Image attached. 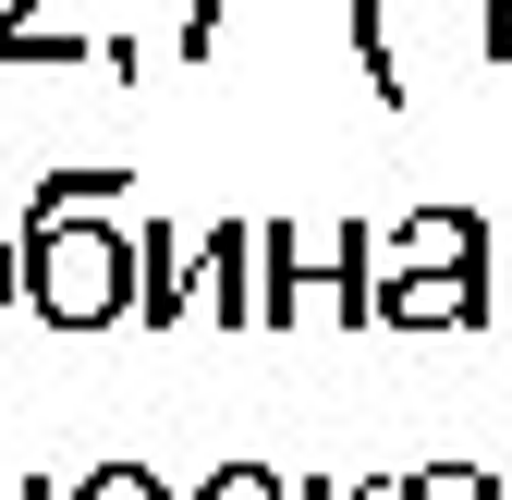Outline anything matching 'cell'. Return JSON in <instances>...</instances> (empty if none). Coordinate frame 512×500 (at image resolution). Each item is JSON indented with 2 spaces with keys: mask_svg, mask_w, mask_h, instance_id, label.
<instances>
[{
  "mask_svg": "<svg viewBox=\"0 0 512 500\" xmlns=\"http://www.w3.org/2000/svg\"><path fill=\"white\" fill-rule=\"evenodd\" d=\"M403 500H512V488H500L488 464H415V476H403Z\"/></svg>",
  "mask_w": 512,
  "mask_h": 500,
  "instance_id": "8",
  "label": "cell"
},
{
  "mask_svg": "<svg viewBox=\"0 0 512 500\" xmlns=\"http://www.w3.org/2000/svg\"><path fill=\"white\" fill-rule=\"evenodd\" d=\"M196 257H208V293H196L208 318L220 330H269V232H256V220H220Z\"/></svg>",
  "mask_w": 512,
  "mask_h": 500,
  "instance_id": "4",
  "label": "cell"
},
{
  "mask_svg": "<svg viewBox=\"0 0 512 500\" xmlns=\"http://www.w3.org/2000/svg\"><path fill=\"white\" fill-rule=\"evenodd\" d=\"M378 318L391 330H476L488 318V220L476 208H415L378 232Z\"/></svg>",
  "mask_w": 512,
  "mask_h": 500,
  "instance_id": "2",
  "label": "cell"
},
{
  "mask_svg": "<svg viewBox=\"0 0 512 500\" xmlns=\"http://www.w3.org/2000/svg\"><path fill=\"white\" fill-rule=\"evenodd\" d=\"M183 257H196V244H183V232L147 208V232H135V318H147V330H183V318H196V293H208V281L183 269Z\"/></svg>",
  "mask_w": 512,
  "mask_h": 500,
  "instance_id": "5",
  "label": "cell"
},
{
  "mask_svg": "<svg viewBox=\"0 0 512 500\" xmlns=\"http://www.w3.org/2000/svg\"><path fill=\"white\" fill-rule=\"evenodd\" d=\"M61 74V61H86V37H61L49 25V0H0V74Z\"/></svg>",
  "mask_w": 512,
  "mask_h": 500,
  "instance_id": "7",
  "label": "cell"
},
{
  "mask_svg": "<svg viewBox=\"0 0 512 500\" xmlns=\"http://www.w3.org/2000/svg\"><path fill=\"white\" fill-rule=\"evenodd\" d=\"M256 232H269V330L378 318V232H354V220H342V244L305 232V220H256Z\"/></svg>",
  "mask_w": 512,
  "mask_h": 500,
  "instance_id": "3",
  "label": "cell"
},
{
  "mask_svg": "<svg viewBox=\"0 0 512 500\" xmlns=\"http://www.w3.org/2000/svg\"><path fill=\"white\" fill-rule=\"evenodd\" d=\"M342 37H354L366 98H378V110H403V98H415V74H403V49H391V0H342Z\"/></svg>",
  "mask_w": 512,
  "mask_h": 500,
  "instance_id": "6",
  "label": "cell"
},
{
  "mask_svg": "<svg viewBox=\"0 0 512 500\" xmlns=\"http://www.w3.org/2000/svg\"><path fill=\"white\" fill-rule=\"evenodd\" d=\"M0 305H25V257H13V232H0Z\"/></svg>",
  "mask_w": 512,
  "mask_h": 500,
  "instance_id": "12",
  "label": "cell"
},
{
  "mask_svg": "<svg viewBox=\"0 0 512 500\" xmlns=\"http://www.w3.org/2000/svg\"><path fill=\"white\" fill-rule=\"evenodd\" d=\"M122 196H135V171H49V183H37L13 257H25V305H37L49 330H110V318H135V232L110 220Z\"/></svg>",
  "mask_w": 512,
  "mask_h": 500,
  "instance_id": "1",
  "label": "cell"
},
{
  "mask_svg": "<svg viewBox=\"0 0 512 500\" xmlns=\"http://www.w3.org/2000/svg\"><path fill=\"white\" fill-rule=\"evenodd\" d=\"M488 61L512 74V0H488Z\"/></svg>",
  "mask_w": 512,
  "mask_h": 500,
  "instance_id": "11",
  "label": "cell"
},
{
  "mask_svg": "<svg viewBox=\"0 0 512 500\" xmlns=\"http://www.w3.org/2000/svg\"><path fill=\"white\" fill-rule=\"evenodd\" d=\"M293 500H342V476H293Z\"/></svg>",
  "mask_w": 512,
  "mask_h": 500,
  "instance_id": "15",
  "label": "cell"
},
{
  "mask_svg": "<svg viewBox=\"0 0 512 500\" xmlns=\"http://www.w3.org/2000/svg\"><path fill=\"white\" fill-rule=\"evenodd\" d=\"M342 500H403V476H342Z\"/></svg>",
  "mask_w": 512,
  "mask_h": 500,
  "instance_id": "14",
  "label": "cell"
},
{
  "mask_svg": "<svg viewBox=\"0 0 512 500\" xmlns=\"http://www.w3.org/2000/svg\"><path fill=\"white\" fill-rule=\"evenodd\" d=\"M74 500H171V476H159V464H86Z\"/></svg>",
  "mask_w": 512,
  "mask_h": 500,
  "instance_id": "9",
  "label": "cell"
},
{
  "mask_svg": "<svg viewBox=\"0 0 512 500\" xmlns=\"http://www.w3.org/2000/svg\"><path fill=\"white\" fill-rule=\"evenodd\" d=\"M196 500H293V476H281V464H208Z\"/></svg>",
  "mask_w": 512,
  "mask_h": 500,
  "instance_id": "10",
  "label": "cell"
},
{
  "mask_svg": "<svg viewBox=\"0 0 512 500\" xmlns=\"http://www.w3.org/2000/svg\"><path fill=\"white\" fill-rule=\"evenodd\" d=\"M0 500H49V476H25V464H0Z\"/></svg>",
  "mask_w": 512,
  "mask_h": 500,
  "instance_id": "13",
  "label": "cell"
}]
</instances>
